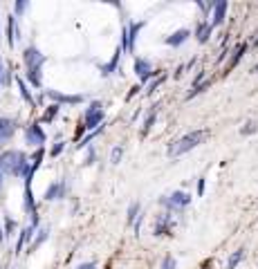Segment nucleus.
<instances>
[{
    "mask_svg": "<svg viewBox=\"0 0 258 269\" xmlns=\"http://www.w3.org/2000/svg\"><path fill=\"white\" fill-rule=\"evenodd\" d=\"M162 269H175V260H173V256H166L164 262H162Z\"/></svg>",
    "mask_w": 258,
    "mask_h": 269,
    "instance_id": "obj_35",
    "label": "nucleus"
},
{
    "mask_svg": "<svg viewBox=\"0 0 258 269\" xmlns=\"http://www.w3.org/2000/svg\"><path fill=\"white\" fill-rule=\"evenodd\" d=\"M160 202L164 206H168V209H184V206L191 204V195L184 193V191H175L173 195H168V198H162Z\"/></svg>",
    "mask_w": 258,
    "mask_h": 269,
    "instance_id": "obj_9",
    "label": "nucleus"
},
{
    "mask_svg": "<svg viewBox=\"0 0 258 269\" xmlns=\"http://www.w3.org/2000/svg\"><path fill=\"white\" fill-rule=\"evenodd\" d=\"M251 72H256V74H258V65H254V67H251Z\"/></svg>",
    "mask_w": 258,
    "mask_h": 269,
    "instance_id": "obj_42",
    "label": "nucleus"
},
{
    "mask_svg": "<svg viewBox=\"0 0 258 269\" xmlns=\"http://www.w3.org/2000/svg\"><path fill=\"white\" fill-rule=\"evenodd\" d=\"M155 119H157V105H153V108L148 110V117L144 119V126H142V137H146V134L150 132V128H153Z\"/></svg>",
    "mask_w": 258,
    "mask_h": 269,
    "instance_id": "obj_20",
    "label": "nucleus"
},
{
    "mask_svg": "<svg viewBox=\"0 0 258 269\" xmlns=\"http://www.w3.org/2000/svg\"><path fill=\"white\" fill-rule=\"evenodd\" d=\"M3 177H5V175H3V171H0V182H3Z\"/></svg>",
    "mask_w": 258,
    "mask_h": 269,
    "instance_id": "obj_43",
    "label": "nucleus"
},
{
    "mask_svg": "<svg viewBox=\"0 0 258 269\" xmlns=\"http://www.w3.org/2000/svg\"><path fill=\"white\" fill-rule=\"evenodd\" d=\"M16 86H18V92H20V97L25 99V103L27 105H34V97L30 94V90H27V86H25V81H22V78L16 74Z\"/></svg>",
    "mask_w": 258,
    "mask_h": 269,
    "instance_id": "obj_21",
    "label": "nucleus"
},
{
    "mask_svg": "<svg viewBox=\"0 0 258 269\" xmlns=\"http://www.w3.org/2000/svg\"><path fill=\"white\" fill-rule=\"evenodd\" d=\"M146 25V20H139V22H128L123 27V36H121V52H128L133 54L135 52V41H137V34L139 30Z\"/></svg>",
    "mask_w": 258,
    "mask_h": 269,
    "instance_id": "obj_5",
    "label": "nucleus"
},
{
    "mask_svg": "<svg viewBox=\"0 0 258 269\" xmlns=\"http://www.w3.org/2000/svg\"><path fill=\"white\" fill-rule=\"evenodd\" d=\"M247 52V43H240L238 47H236V52L231 56V61H229V65H227V70H231V67H236L240 63V59H243V54Z\"/></svg>",
    "mask_w": 258,
    "mask_h": 269,
    "instance_id": "obj_22",
    "label": "nucleus"
},
{
    "mask_svg": "<svg viewBox=\"0 0 258 269\" xmlns=\"http://www.w3.org/2000/svg\"><path fill=\"white\" fill-rule=\"evenodd\" d=\"M0 171H3V175L22 177V179H32V175H34L30 159H27V155L20 153V150H5V153L0 155Z\"/></svg>",
    "mask_w": 258,
    "mask_h": 269,
    "instance_id": "obj_1",
    "label": "nucleus"
},
{
    "mask_svg": "<svg viewBox=\"0 0 258 269\" xmlns=\"http://www.w3.org/2000/svg\"><path fill=\"white\" fill-rule=\"evenodd\" d=\"M189 36H191V32H189V30H177V32H173L164 43H166V45H171V47H179L182 43H187V38H189Z\"/></svg>",
    "mask_w": 258,
    "mask_h": 269,
    "instance_id": "obj_16",
    "label": "nucleus"
},
{
    "mask_svg": "<svg viewBox=\"0 0 258 269\" xmlns=\"http://www.w3.org/2000/svg\"><path fill=\"white\" fill-rule=\"evenodd\" d=\"M67 195V182L65 179H56L54 184H49V189L45 191V200L54 202V200H63Z\"/></svg>",
    "mask_w": 258,
    "mask_h": 269,
    "instance_id": "obj_11",
    "label": "nucleus"
},
{
    "mask_svg": "<svg viewBox=\"0 0 258 269\" xmlns=\"http://www.w3.org/2000/svg\"><path fill=\"white\" fill-rule=\"evenodd\" d=\"M16 130H18V121L11 119V117H0V146L9 144Z\"/></svg>",
    "mask_w": 258,
    "mask_h": 269,
    "instance_id": "obj_8",
    "label": "nucleus"
},
{
    "mask_svg": "<svg viewBox=\"0 0 258 269\" xmlns=\"http://www.w3.org/2000/svg\"><path fill=\"white\" fill-rule=\"evenodd\" d=\"M243 258H245V251H243V249L234 251V254L229 256V260H227V269H236V267H238V262L243 260Z\"/></svg>",
    "mask_w": 258,
    "mask_h": 269,
    "instance_id": "obj_23",
    "label": "nucleus"
},
{
    "mask_svg": "<svg viewBox=\"0 0 258 269\" xmlns=\"http://www.w3.org/2000/svg\"><path fill=\"white\" fill-rule=\"evenodd\" d=\"M94 159H97V153H94V148H88V155H86V162H83V164L90 166Z\"/></svg>",
    "mask_w": 258,
    "mask_h": 269,
    "instance_id": "obj_34",
    "label": "nucleus"
},
{
    "mask_svg": "<svg viewBox=\"0 0 258 269\" xmlns=\"http://www.w3.org/2000/svg\"><path fill=\"white\" fill-rule=\"evenodd\" d=\"M104 119H106L104 103L101 101H92L86 108V115H83V130H88V132L97 130L99 126H104Z\"/></svg>",
    "mask_w": 258,
    "mask_h": 269,
    "instance_id": "obj_4",
    "label": "nucleus"
},
{
    "mask_svg": "<svg viewBox=\"0 0 258 269\" xmlns=\"http://www.w3.org/2000/svg\"><path fill=\"white\" fill-rule=\"evenodd\" d=\"M258 130V121H247L243 128H240V134H254Z\"/></svg>",
    "mask_w": 258,
    "mask_h": 269,
    "instance_id": "obj_31",
    "label": "nucleus"
},
{
    "mask_svg": "<svg viewBox=\"0 0 258 269\" xmlns=\"http://www.w3.org/2000/svg\"><path fill=\"white\" fill-rule=\"evenodd\" d=\"M207 137H209V130H207V128H202V130H191V132H187L184 137L175 139V142L168 146V157H173V159H175V157L189 153V150H193L195 146H200Z\"/></svg>",
    "mask_w": 258,
    "mask_h": 269,
    "instance_id": "obj_3",
    "label": "nucleus"
},
{
    "mask_svg": "<svg viewBox=\"0 0 258 269\" xmlns=\"http://www.w3.org/2000/svg\"><path fill=\"white\" fill-rule=\"evenodd\" d=\"M59 112H61V105H56V103H54V105H49V110L43 115V119H41V121H52L54 117H59Z\"/></svg>",
    "mask_w": 258,
    "mask_h": 269,
    "instance_id": "obj_29",
    "label": "nucleus"
},
{
    "mask_svg": "<svg viewBox=\"0 0 258 269\" xmlns=\"http://www.w3.org/2000/svg\"><path fill=\"white\" fill-rule=\"evenodd\" d=\"M119 59H121V47L117 49L115 54H112V61L110 63H106V65H101V74L104 76H108V74H112V72L117 70V65H119Z\"/></svg>",
    "mask_w": 258,
    "mask_h": 269,
    "instance_id": "obj_19",
    "label": "nucleus"
},
{
    "mask_svg": "<svg viewBox=\"0 0 258 269\" xmlns=\"http://www.w3.org/2000/svg\"><path fill=\"white\" fill-rule=\"evenodd\" d=\"M135 74L139 76V81L146 83V81H150L157 72L153 70V63L150 61H146V59H135Z\"/></svg>",
    "mask_w": 258,
    "mask_h": 269,
    "instance_id": "obj_10",
    "label": "nucleus"
},
{
    "mask_svg": "<svg viewBox=\"0 0 258 269\" xmlns=\"http://www.w3.org/2000/svg\"><path fill=\"white\" fill-rule=\"evenodd\" d=\"M164 78H166V76H157V78H155V81H153V83H150V86H148V90H146V94H153V92H155V90H157V88H160V86H162V83H164Z\"/></svg>",
    "mask_w": 258,
    "mask_h": 269,
    "instance_id": "obj_32",
    "label": "nucleus"
},
{
    "mask_svg": "<svg viewBox=\"0 0 258 269\" xmlns=\"http://www.w3.org/2000/svg\"><path fill=\"white\" fill-rule=\"evenodd\" d=\"M14 229H16V222L7 220V235H14Z\"/></svg>",
    "mask_w": 258,
    "mask_h": 269,
    "instance_id": "obj_36",
    "label": "nucleus"
},
{
    "mask_svg": "<svg viewBox=\"0 0 258 269\" xmlns=\"http://www.w3.org/2000/svg\"><path fill=\"white\" fill-rule=\"evenodd\" d=\"M0 83H3V59H0Z\"/></svg>",
    "mask_w": 258,
    "mask_h": 269,
    "instance_id": "obj_40",
    "label": "nucleus"
},
{
    "mask_svg": "<svg viewBox=\"0 0 258 269\" xmlns=\"http://www.w3.org/2000/svg\"><path fill=\"white\" fill-rule=\"evenodd\" d=\"M3 240H5V233H3V229H0V243H3Z\"/></svg>",
    "mask_w": 258,
    "mask_h": 269,
    "instance_id": "obj_41",
    "label": "nucleus"
},
{
    "mask_svg": "<svg viewBox=\"0 0 258 269\" xmlns=\"http://www.w3.org/2000/svg\"><path fill=\"white\" fill-rule=\"evenodd\" d=\"M121 155H123V146L119 144V146H115V148L110 150V162H112V164H119V162H121Z\"/></svg>",
    "mask_w": 258,
    "mask_h": 269,
    "instance_id": "obj_28",
    "label": "nucleus"
},
{
    "mask_svg": "<svg viewBox=\"0 0 258 269\" xmlns=\"http://www.w3.org/2000/svg\"><path fill=\"white\" fill-rule=\"evenodd\" d=\"M47 238H49V229H41V235H38V238H36V240H34V243H32L30 251H36L38 247H41V245H43V243H45V240H47Z\"/></svg>",
    "mask_w": 258,
    "mask_h": 269,
    "instance_id": "obj_26",
    "label": "nucleus"
},
{
    "mask_svg": "<svg viewBox=\"0 0 258 269\" xmlns=\"http://www.w3.org/2000/svg\"><path fill=\"white\" fill-rule=\"evenodd\" d=\"M25 211L32 218V227H38V209L36 202H34V193H32V179H25Z\"/></svg>",
    "mask_w": 258,
    "mask_h": 269,
    "instance_id": "obj_7",
    "label": "nucleus"
},
{
    "mask_svg": "<svg viewBox=\"0 0 258 269\" xmlns=\"http://www.w3.org/2000/svg\"><path fill=\"white\" fill-rule=\"evenodd\" d=\"M63 148H65V144H63V142H56V144L52 146V148H49V155H52V157H59L61 153H63Z\"/></svg>",
    "mask_w": 258,
    "mask_h": 269,
    "instance_id": "obj_33",
    "label": "nucleus"
},
{
    "mask_svg": "<svg viewBox=\"0 0 258 269\" xmlns=\"http://www.w3.org/2000/svg\"><path fill=\"white\" fill-rule=\"evenodd\" d=\"M209 86H211V78H207V81H202V83H200V86H195V88H193V90H191V92L187 94V99H193V97H195V94H200V92H204V90H207V88H209Z\"/></svg>",
    "mask_w": 258,
    "mask_h": 269,
    "instance_id": "obj_27",
    "label": "nucleus"
},
{
    "mask_svg": "<svg viewBox=\"0 0 258 269\" xmlns=\"http://www.w3.org/2000/svg\"><path fill=\"white\" fill-rule=\"evenodd\" d=\"M227 7L229 5L224 3V0H220V3L213 5V16H211V27H218L224 22V16H227Z\"/></svg>",
    "mask_w": 258,
    "mask_h": 269,
    "instance_id": "obj_13",
    "label": "nucleus"
},
{
    "mask_svg": "<svg viewBox=\"0 0 258 269\" xmlns=\"http://www.w3.org/2000/svg\"><path fill=\"white\" fill-rule=\"evenodd\" d=\"M202 193H204V177L198 179V195H202Z\"/></svg>",
    "mask_w": 258,
    "mask_h": 269,
    "instance_id": "obj_37",
    "label": "nucleus"
},
{
    "mask_svg": "<svg viewBox=\"0 0 258 269\" xmlns=\"http://www.w3.org/2000/svg\"><path fill=\"white\" fill-rule=\"evenodd\" d=\"M211 32H213L211 22L209 20H200L198 30H195V38H198L200 43H207V41H209V36H211Z\"/></svg>",
    "mask_w": 258,
    "mask_h": 269,
    "instance_id": "obj_17",
    "label": "nucleus"
},
{
    "mask_svg": "<svg viewBox=\"0 0 258 269\" xmlns=\"http://www.w3.org/2000/svg\"><path fill=\"white\" fill-rule=\"evenodd\" d=\"M139 209H142V204H139V202H133L131 209H128V224H135V222H137Z\"/></svg>",
    "mask_w": 258,
    "mask_h": 269,
    "instance_id": "obj_25",
    "label": "nucleus"
},
{
    "mask_svg": "<svg viewBox=\"0 0 258 269\" xmlns=\"http://www.w3.org/2000/svg\"><path fill=\"white\" fill-rule=\"evenodd\" d=\"M76 269H97V265H94V262H83V265H79Z\"/></svg>",
    "mask_w": 258,
    "mask_h": 269,
    "instance_id": "obj_38",
    "label": "nucleus"
},
{
    "mask_svg": "<svg viewBox=\"0 0 258 269\" xmlns=\"http://www.w3.org/2000/svg\"><path fill=\"white\" fill-rule=\"evenodd\" d=\"M43 157H45V148H36V153H34V157L30 159V164H32V171L36 173V168L43 164Z\"/></svg>",
    "mask_w": 258,
    "mask_h": 269,
    "instance_id": "obj_24",
    "label": "nucleus"
},
{
    "mask_svg": "<svg viewBox=\"0 0 258 269\" xmlns=\"http://www.w3.org/2000/svg\"><path fill=\"white\" fill-rule=\"evenodd\" d=\"M254 45H258V36H256V41H254Z\"/></svg>",
    "mask_w": 258,
    "mask_h": 269,
    "instance_id": "obj_44",
    "label": "nucleus"
},
{
    "mask_svg": "<svg viewBox=\"0 0 258 269\" xmlns=\"http://www.w3.org/2000/svg\"><path fill=\"white\" fill-rule=\"evenodd\" d=\"M45 142H47V134H45L41 121H36L25 128V144L27 146H32V148H43Z\"/></svg>",
    "mask_w": 258,
    "mask_h": 269,
    "instance_id": "obj_6",
    "label": "nucleus"
},
{
    "mask_svg": "<svg viewBox=\"0 0 258 269\" xmlns=\"http://www.w3.org/2000/svg\"><path fill=\"white\" fill-rule=\"evenodd\" d=\"M139 90H142V88H139V86H137V88H133V90H131V92H128V99H133V97H135V94H137V92H139Z\"/></svg>",
    "mask_w": 258,
    "mask_h": 269,
    "instance_id": "obj_39",
    "label": "nucleus"
},
{
    "mask_svg": "<svg viewBox=\"0 0 258 269\" xmlns=\"http://www.w3.org/2000/svg\"><path fill=\"white\" fill-rule=\"evenodd\" d=\"M27 7H30V3H27V0H18V3L14 5V16H16V18L25 14V11H27Z\"/></svg>",
    "mask_w": 258,
    "mask_h": 269,
    "instance_id": "obj_30",
    "label": "nucleus"
},
{
    "mask_svg": "<svg viewBox=\"0 0 258 269\" xmlns=\"http://www.w3.org/2000/svg\"><path fill=\"white\" fill-rule=\"evenodd\" d=\"M22 63H25V70H27V78L34 88H41L43 86V63H45V54L38 52V47H30L22 52Z\"/></svg>",
    "mask_w": 258,
    "mask_h": 269,
    "instance_id": "obj_2",
    "label": "nucleus"
},
{
    "mask_svg": "<svg viewBox=\"0 0 258 269\" xmlns=\"http://www.w3.org/2000/svg\"><path fill=\"white\" fill-rule=\"evenodd\" d=\"M32 235H34V227L30 224V227H25V229L20 231V235H18V243H16V247H14V254H16V256H18L20 251H22V247L27 245V240H30Z\"/></svg>",
    "mask_w": 258,
    "mask_h": 269,
    "instance_id": "obj_18",
    "label": "nucleus"
},
{
    "mask_svg": "<svg viewBox=\"0 0 258 269\" xmlns=\"http://www.w3.org/2000/svg\"><path fill=\"white\" fill-rule=\"evenodd\" d=\"M47 97L52 99L56 105H61V103H83V101H86L83 94H63V92H54V90H47Z\"/></svg>",
    "mask_w": 258,
    "mask_h": 269,
    "instance_id": "obj_12",
    "label": "nucleus"
},
{
    "mask_svg": "<svg viewBox=\"0 0 258 269\" xmlns=\"http://www.w3.org/2000/svg\"><path fill=\"white\" fill-rule=\"evenodd\" d=\"M18 36H20L18 34V18L11 14L9 20H7V45L9 47H16V38Z\"/></svg>",
    "mask_w": 258,
    "mask_h": 269,
    "instance_id": "obj_14",
    "label": "nucleus"
},
{
    "mask_svg": "<svg viewBox=\"0 0 258 269\" xmlns=\"http://www.w3.org/2000/svg\"><path fill=\"white\" fill-rule=\"evenodd\" d=\"M171 227H173L171 216H168V213H164V216L157 218V224L153 227V233L155 235H166V233H171Z\"/></svg>",
    "mask_w": 258,
    "mask_h": 269,
    "instance_id": "obj_15",
    "label": "nucleus"
}]
</instances>
